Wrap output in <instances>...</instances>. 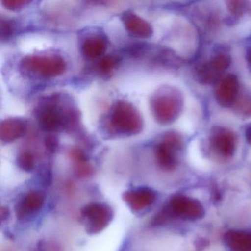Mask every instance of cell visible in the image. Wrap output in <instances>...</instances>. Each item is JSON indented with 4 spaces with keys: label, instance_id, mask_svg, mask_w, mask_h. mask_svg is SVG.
<instances>
[{
    "label": "cell",
    "instance_id": "cell-1",
    "mask_svg": "<svg viewBox=\"0 0 251 251\" xmlns=\"http://www.w3.org/2000/svg\"><path fill=\"white\" fill-rule=\"evenodd\" d=\"M35 118L48 133L74 130L79 123L78 111L67 95L55 93L44 97L34 108Z\"/></svg>",
    "mask_w": 251,
    "mask_h": 251
},
{
    "label": "cell",
    "instance_id": "cell-2",
    "mask_svg": "<svg viewBox=\"0 0 251 251\" xmlns=\"http://www.w3.org/2000/svg\"><path fill=\"white\" fill-rule=\"evenodd\" d=\"M106 124L109 133L117 136H136L143 128L140 112L126 100H119L113 105L107 115Z\"/></svg>",
    "mask_w": 251,
    "mask_h": 251
},
{
    "label": "cell",
    "instance_id": "cell-3",
    "mask_svg": "<svg viewBox=\"0 0 251 251\" xmlns=\"http://www.w3.org/2000/svg\"><path fill=\"white\" fill-rule=\"evenodd\" d=\"M67 69V61L57 54L26 55L19 64V70L22 74L39 79L58 77L62 75Z\"/></svg>",
    "mask_w": 251,
    "mask_h": 251
},
{
    "label": "cell",
    "instance_id": "cell-4",
    "mask_svg": "<svg viewBox=\"0 0 251 251\" xmlns=\"http://www.w3.org/2000/svg\"><path fill=\"white\" fill-rule=\"evenodd\" d=\"M204 215L205 210L199 201L186 195H175L168 204L155 216L153 224L160 226L170 218L195 221L202 218Z\"/></svg>",
    "mask_w": 251,
    "mask_h": 251
},
{
    "label": "cell",
    "instance_id": "cell-5",
    "mask_svg": "<svg viewBox=\"0 0 251 251\" xmlns=\"http://www.w3.org/2000/svg\"><path fill=\"white\" fill-rule=\"evenodd\" d=\"M183 98L181 94L173 88L158 89L151 100V108L157 123L163 126L173 123L180 116Z\"/></svg>",
    "mask_w": 251,
    "mask_h": 251
},
{
    "label": "cell",
    "instance_id": "cell-6",
    "mask_svg": "<svg viewBox=\"0 0 251 251\" xmlns=\"http://www.w3.org/2000/svg\"><path fill=\"white\" fill-rule=\"evenodd\" d=\"M183 148L181 136L176 132H167L155 147L157 165L164 172L174 171L179 162V154Z\"/></svg>",
    "mask_w": 251,
    "mask_h": 251
},
{
    "label": "cell",
    "instance_id": "cell-7",
    "mask_svg": "<svg viewBox=\"0 0 251 251\" xmlns=\"http://www.w3.org/2000/svg\"><path fill=\"white\" fill-rule=\"evenodd\" d=\"M80 214L85 221L86 233L98 234L105 230L114 219V210L105 202H90L80 209Z\"/></svg>",
    "mask_w": 251,
    "mask_h": 251
},
{
    "label": "cell",
    "instance_id": "cell-8",
    "mask_svg": "<svg viewBox=\"0 0 251 251\" xmlns=\"http://www.w3.org/2000/svg\"><path fill=\"white\" fill-rule=\"evenodd\" d=\"M209 148L217 158L227 160L234 155L237 147L236 135L229 129L215 127L210 133Z\"/></svg>",
    "mask_w": 251,
    "mask_h": 251
},
{
    "label": "cell",
    "instance_id": "cell-9",
    "mask_svg": "<svg viewBox=\"0 0 251 251\" xmlns=\"http://www.w3.org/2000/svg\"><path fill=\"white\" fill-rule=\"evenodd\" d=\"M230 64V58L224 53L214 55L209 61L200 64L195 75L197 80L202 84H210L220 78Z\"/></svg>",
    "mask_w": 251,
    "mask_h": 251
},
{
    "label": "cell",
    "instance_id": "cell-10",
    "mask_svg": "<svg viewBox=\"0 0 251 251\" xmlns=\"http://www.w3.org/2000/svg\"><path fill=\"white\" fill-rule=\"evenodd\" d=\"M123 199L133 212H139L156 201L157 193L148 186H139L126 191L123 194Z\"/></svg>",
    "mask_w": 251,
    "mask_h": 251
},
{
    "label": "cell",
    "instance_id": "cell-11",
    "mask_svg": "<svg viewBox=\"0 0 251 251\" xmlns=\"http://www.w3.org/2000/svg\"><path fill=\"white\" fill-rule=\"evenodd\" d=\"M45 202V195L42 191L32 189L17 202L15 213L17 219L26 220L30 216L34 215L41 211Z\"/></svg>",
    "mask_w": 251,
    "mask_h": 251
},
{
    "label": "cell",
    "instance_id": "cell-12",
    "mask_svg": "<svg viewBox=\"0 0 251 251\" xmlns=\"http://www.w3.org/2000/svg\"><path fill=\"white\" fill-rule=\"evenodd\" d=\"M239 82L236 76L228 75L222 79L215 92L217 102L225 107L233 105L239 98Z\"/></svg>",
    "mask_w": 251,
    "mask_h": 251
},
{
    "label": "cell",
    "instance_id": "cell-13",
    "mask_svg": "<svg viewBox=\"0 0 251 251\" xmlns=\"http://www.w3.org/2000/svg\"><path fill=\"white\" fill-rule=\"evenodd\" d=\"M121 20L129 34L134 37L148 39L152 36L153 29L151 25L132 11L123 13Z\"/></svg>",
    "mask_w": 251,
    "mask_h": 251
},
{
    "label": "cell",
    "instance_id": "cell-14",
    "mask_svg": "<svg viewBox=\"0 0 251 251\" xmlns=\"http://www.w3.org/2000/svg\"><path fill=\"white\" fill-rule=\"evenodd\" d=\"M28 122L22 117L4 120L0 126V139L4 143H11L23 137L27 130Z\"/></svg>",
    "mask_w": 251,
    "mask_h": 251
},
{
    "label": "cell",
    "instance_id": "cell-15",
    "mask_svg": "<svg viewBox=\"0 0 251 251\" xmlns=\"http://www.w3.org/2000/svg\"><path fill=\"white\" fill-rule=\"evenodd\" d=\"M185 110L179 117L180 127L186 134L193 133L199 123L200 106L195 100L192 98L185 99Z\"/></svg>",
    "mask_w": 251,
    "mask_h": 251
},
{
    "label": "cell",
    "instance_id": "cell-16",
    "mask_svg": "<svg viewBox=\"0 0 251 251\" xmlns=\"http://www.w3.org/2000/svg\"><path fill=\"white\" fill-rule=\"evenodd\" d=\"M108 47L106 38L103 35L95 34L88 36L80 46V51L84 58L98 59L105 53Z\"/></svg>",
    "mask_w": 251,
    "mask_h": 251
},
{
    "label": "cell",
    "instance_id": "cell-17",
    "mask_svg": "<svg viewBox=\"0 0 251 251\" xmlns=\"http://www.w3.org/2000/svg\"><path fill=\"white\" fill-rule=\"evenodd\" d=\"M224 242L230 251H251V231L228 230L225 233Z\"/></svg>",
    "mask_w": 251,
    "mask_h": 251
},
{
    "label": "cell",
    "instance_id": "cell-18",
    "mask_svg": "<svg viewBox=\"0 0 251 251\" xmlns=\"http://www.w3.org/2000/svg\"><path fill=\"white\" fill-rule=\"evenodd\" d=\"M70 155L74 163L75 170L77 177L86 178L93 176L95 170L89 163V157L83 150L79 148H72Z\"/></svg>",
    "mask_w": 251,
    "mask_h": 251
},
{
    "label": "cell",
    "instance_id": "cell-19",
    "mask_svg": "<svg viewBox=\"0 0 251 251\" xmlns=\"http://www.w3.org/2000/svg\"><path fill=\"white\" fill-rule=\"evenodd\" d=\"M17 166L26 173H31L36 167L35 156L30 151H23L17 155Z\"/></svg>",
    "mask_w": 251,
    "mask_h": 251
},
{
    "label": "cell",
    "instance_id": "cell-20",
    "mask_svg": "<svg viewBox=\"0 0 251 251\" xmlns=\"http://www.w3.org/2000/svg\"><path fill=\"white\" fill-rule=\"evenodd\" d=\"M235 112L243 118L251 117V95L245 94L239 97L234 105Z\"/></svg>",
    "mask_w": 251,
    "mask_h": 251
},
{
    "label": "cell",
    "instance_id": "cell-21",
    "mask_svg": "<svg viewBox=\"0 0 251 251\" xmlns=\"http://www.w3.org/2000/svg\"><path fill=\"white\" fill-rule=\"evenodd\" d=\"M120 61V59L117 55H107L98 63V71L102 75H108L117 68Z\"/></svg>",
    "mask_w": 251,
    "mask_h": 251
},
{
    "label": "cell",
    "instance_id": "cell-22",
    "mask_svg": "<svg viewBox=\"0 0 251 251\" xmlns=\"http://www.w3.org/2000/svg\"><path fill=\"white\" fill-rule=\"evenodd\" d=\"M17 23L14 20H9V19H1L0 23V35H1V39H8L12 35H14V32L17 29Z\"/></svg>",
    "mask_w": 251,
    "mask_h": 251
},
{
    "label": "cell",
    "instance_id": "cell-23",
    "mask_svg": "<svg viewBox=\"0 0 251 251\" xmlns=\"http://www.w3.org/2000/svg\"><path fill=\"white\" fill-rule=\"evenodd\" d=\"M227 9L236 17H242L251 10L248 2H242V1H233V2H227Z\"/></svg>",
    "mask_w": 251,
    "mask_h": 251
},
{
    "label": "cell",
    "instance_id": "cell-24",
    "mask_svg": "<svg viewBox=\"0 0 251 251\" xmlns=\"http://www.w3.org/2000/svg\"><path fill=\"white\" fill-rule=\"evenodd\" d=\"M31 3L27 0H3L2 4L6 9L10 11H20L25 7L28 6Z\"/></svg>",
    "mask_w": 251,
    "mask_h": 251
},
{
    "label": "cell",
    "instance_id": "cell-25",
    "mask_svg": "<svg viewBox=\"0 0 251 251\" xmlns=\"http://www.w3.org/2000/svg\"><path fill=\"white\" fill-rule=\"evenodd\" d=\"M45 145L48 152L54 154L56 152L58 147V141L56 136L50 134L47 136L45 139Z\"/></svg>",
    "mask_w": 251,
    "mask_h": 251
},
{
    "label": "cell",
    "instance_id": "cell-26",
    "mask_svg": "<svg viewBox=\"0 0 251 251\" xmlns=\"http://www.w3.org/2000/svg\"><path fill=\"white\" fill-rule=\"evenodd\" d=\"M0 215H1V220H2V222H5L8 220L10 217L9 208L6 206H2V208H1Z\"/></svg>",
    "mask_w": 251,
    "mask_h": 251
},
{
    "label": "cell",
    "instance_id": "cell-27",
    "mask_svg": "<svg viewBox=\"0 0 251 251\" xmlns=\"http://www.w3.org/2000/svg\"><path fill=\"white\" fill-rule=\"evenodd\" d=\"M246 139L250 145H251V126H250L246 131Z\"/></svg>",
    "mask_w": 251,
    "mask_h": 251
},
{
    "label": "cell",
    "instance_id": "cell-28",
    "mask_svg": "<svg viewBox=\"0 0 251 251\" xmlns=\"http://www.w3.org/2000/svg\"><path fill=\"white\" fill-rule=\"evenodd\" d=\"M45 251V248H44V244L42 241L39 242V243L36 245V248H35L34 251Z\"/></svg>",
    "mask_w": 251,
    "mask_h": 251
},
{
    "label": "cell",
    "instance_id": "cell-29",
    "mask_svg": "<svg viewBox=\"0 0 251 251\" xmlns=\"http://www.w3.org/2000/svg\"><path fill=\"white\" fill-rule=\"evenodd\" d=\"M248 61H249L250 65L251 66V46L250 47L249 50H248Z\"/></svg>",
    "mask_w": 251,
    "mask_h": 251
}]
</instances>
